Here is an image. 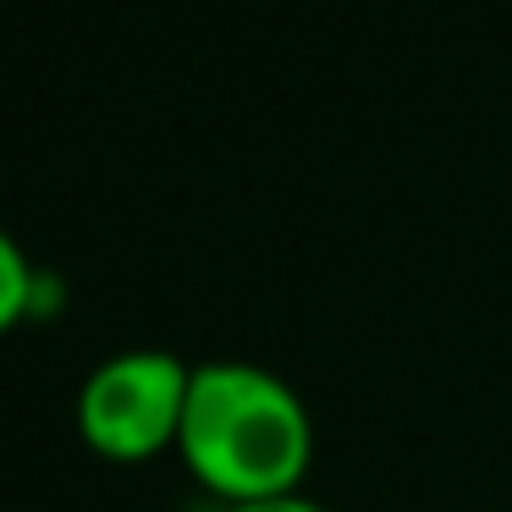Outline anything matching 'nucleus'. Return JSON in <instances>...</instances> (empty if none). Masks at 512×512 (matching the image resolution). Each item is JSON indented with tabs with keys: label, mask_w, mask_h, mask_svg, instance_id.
Instances as JSON below:
<instances>
[{
	"label": "nucleus",
	"mask_w": 512,
	"mask_h": 512,
	"mask_svg": "<svg viewBox=\"0 0 512 512\" xmlns=\"http://www.w3.org/2000/svg\"><path fill=\"white\" fill-rule=\"evenodd\" d=\"M177 457L210 496H298L314 463V419L281 375L243 358L193 364Z\"/></svg>",
	"instance_id": "obj_1"
},
{
	"label": "nucleus",
	"mask_w": 512,
	"mask_h": 512,
	"mask_svg": "<svg viewBox=\"0 0 512 512\" xmlns=\"http://www.w3.org/2000/svg\"><path fill=\"white\" fill-rule=\"evenodd\" d=\"M221 512H325L320 501H309L298 490V496H265V501H232V507H221Z\"/></svg>",
	"instance_id": "obj_4"
},
{
	"label": "nucleus",
	"mask_w": 512,
	"mask_h": 512,
	"mask_svg": "<svg viewBox=\"0 0 512 512\" xmlns=\"http://www.w3.org/2000/svg\"><path fill=\"white\" fill-rule=\"evenodd\" d=\"M34 287H39V276H34V265H28L23 243L0 226V336L28 320V309H34Z\"/></svg>",
	"instance_id": "obj_3"
},
{
	"label": "nucleus",
	"mask_w": 512,
	"mask_h": 512,
	"mask_svg": "<svg viewBox=\"0 0 512 512\" xmlns=\"http://www.w3.org/2000/svg\"><path fill=\"white\" fill-rule=\"evenodd\" d=\"M193 364L160 347L116 353L83 380L78 391V435L105 463H149L177 452L182 413H188Z\"/></svg>",
	"instance_id": "obj_2"
}]
</instances>
